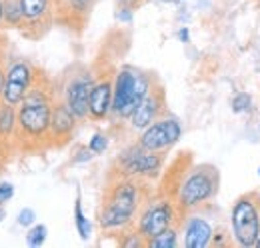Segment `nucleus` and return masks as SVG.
Returning <instances> with one entry per match:
<instances>
[{
  "instance_id": "f257e3e1",
  "label": "nucleus",
  "mask_w": 260,
  "mask_h": 248,
  "mask_svg": "<svg viewBox=\"0 0 260 248\" xmlns=\"http://www.w3.org/2000/svg\"><path fill=\"white\" fill-rule=\"evenodd\" d=\"M56 86L38 72L34 84L16 106V144L18 154H38L50 148V112Z\"/></svg>"
},
{
  "instance_id": "f03ea898",
  "label": "nucleus",
  "mask_w": 260,
  "mask_h": 248,
  "mask_svg": "<svg viewBox=\"0 0 260 248\" xmlns=\"http://www.w3.org/2000/svg\"><path fill=\"white\" fill-rule=\"evenodd\" d=\"M144 202L146 196L140 178L110 174L98 212L100 228L106 232H120L134 226V218L138 216Z\"/></svg>"
},
{
  "instance_id": "7ed1b4c3",
  "label": "nucleus",
  "mask_w": 260,
  "mask_h": 248,
  "mask_svg": "<svg viewBox=\"0 0 260 248\" xmlns=\"http://www.w3.org/2000/svg\"><path fill=\"white\" fill-rule=\"evenodd\" d=\"M174 182L176 190L174 194H170V198L182 218L216 196L220 174L212 164H194V166H184Z\"/></svg>"
},
{
  "instance_id": "20e7f679",
  "label": "nucleus",
  "mask_w": 260,
  "mask_h": 248,
  "mask_svg": "<svg viewBox=\"0 0 260 248\" xmlns=\"http://www.w3.org/2000/svg\"><path fill=\"white\" fill-rule=\"evenodd\" d=\"M154 84V76L134 68L122 66L116 70L112 78V108L110 114L120 120H128L134 108L140 100L148 94L150 86Z\"/></svg>"
},
{
  "instance_id": "39448f33",
  "label": "nucleus",
  "mask_w": 260,
  "mask_h": 248,
  "mask_svg": "<svg viewBox=\"0 0 260 248\" xmlns=\"http://www.w3.org/2000/svg\"><path fill=\"white\" fill-rule=\"evenodd\" d=\"M232 236L236 244L240 246H254L256 238L260 236V194L258 192H246L236 198L232 212Z\"/></svg>"
},
{
  "instance_id": "423d86ee",
  "label": "nucleus",
  "mask_w": 260,
  "mask_h": 248,
  "mask_svg": "<svg viewBox=\"0 0 260 248\" xmlns=\"http://www.w3.org/2000/svg\"><path fill=\"white\" fill-rule=\"evenodd\" d=\"M176 222H180V214L172 198L168 196H160L154 200L146 198V202L142 204L138 218L134 222V230L144 238V242H148L150 238L160 234L168 226H174Z\"/></svg>"
},
{
  "instance_id": "0eeeda50",
  "label": "nucleus",
  "mask_w": 260,
  "mask_h": 248,
  "mask_svg": "<svg viewBox=\"0 0 260 248\" xmlns=\"http://www.w3.org/2000/svg\"><path fill=\"white\" fill-rule=\"evenodd\" d=\"M162 164H164V152L144 150L136 142V144H132L130 148H126L122 154L116 158L112 174L148 180V178H156L160 174Z\"/></svg>"
},
{
  "instance_id": "6e6552de",
  "label": "nucleus",
  "mask_w": 260,
  "mask_h": 248,
  "mask_svg": "<svg viewBox=\"0 0 260 248\" xmlns=\"http://www.w3.org/2000/svg\"><path fill=\"white\" fill-rule=\"evenodd\" d=\"M96 80V74L86 66H74L72 74H68L60 90V98L78 120L88 118V96Z\"/></svg>"
},
{
  "instance_id": "1a4fd4ad",
  "label": "nucleus",
  "mask_w": 260,
  "mask_h": 248,
  "mask_svg": "<svg viewBox=\"0 0 260 248\" xmlns=\"http://www.w3.org/2000/svg\"><path fill=\"white\" fill-rule=\"evenodd\" d=\"M38 72L40 70L26 58H16L10 64H6V82H4L2 100L12 106H18L22 98L28 94Z\"/></svg>"
},
{
  "instance_id": "9d476101",
  "label": "nucleus",
  "mask_w": 260,
  "mask_h": 248,
  "mask_svg": "<svg viewBox=\"0 0 260 248\" xmlns=\"http://www.w3.org/2000/svg\"><path fill=\"white\" fill-rule=\"evenodd\" d=\"M180 134H182V128L174 116H160L142 130L138 138V146L150 152H164L178 142Z\"/></svg>"
},
{
  "instance_id": "9b49d317",
  "label": "nucleus",
  "mask_w": 260,
  "mask_h": 248,
  "mask_svg": "<svg viewBox=\"0 0 260 248\" xmlns=\"http://www.w3.org/2000/svg\"><path fill=\"white\" fill-rule=\"evenodd\" d=\"M20 8H22V16H24L20 32L26 38L38 40L52 28V24H54L52 0H20Z\"/></svg>"
},
{
  "instance_id": "f8f14e48",
  "label": "nucleus",
  "mask_w": 260,
  "mask_h": 248,
  "mask_svg": "<svg viewBox=\"0 0 260 248\" xmlns=\"http://www.w3.org/2000/svg\"><path fill=\"white\" fill-rule=\"evenodd\" d=\"M78 118L66 106V102L54 92L52 112H50V148H62L72 140Z\"/></svg>"
},
{
  "instance_id": "ddd939ff",
  "label": "nucleus",
  "mask_w": 260,
  "mask_h": 248,
  "mask_svg": "<svg viewBox=\"0 0 260 248\" xmlns=\"http://www.w3.org/2000/svg\"><path fill=\"white\" fill-rule=\"evenodd\" d=\"M164 112H166V96H164L162 86L154 80L148 94L140 100V104L130 114V126L134 130H144L148 124H152L156 118L164 116Z\"/></svg>"
},
{
  "instance_id": "4468645a",
  "label": "nucleus",
  "mask_w": 260,
  "mask_h": 248,
  "mask_svg": "<svg viewBox=\"0 0 260 248\" xmlns=\"http://www.w3.org/2000/svg\"><path fill=\"white\" fill-rule=\"evenodd\" d=\"M94 6V0H52L54 24H60L70 30H80Z\"/></svg>"
},
{
  "instance_id": "2eb2a0df",
  "label": "nucleus",
  "mask_w": 260,
  "mask_h": 248,
  "mask_svg": "<svg viewBox=\"0 0 260 248\" xmlns=\"http://www.w3.org/2000/svg\"><path fill=\"white\" fill-rule=\"evenodd\" d=\"M16 154V106L0 100V164L10 162Z\"/></svg>"
},
{
  "instance_id": "dca6fc26",
  "label": "nucleus",
  "mask_w": 260,
  "mask_h": 248,
  "mask_svg": "<svg viewBox=\"0 0 260 248\" xmlns=\"http://www.w3.org/2000/svg\"><path fill=\"white\" fill-rule=\"evenodd\" d=\"M110 108H112V78L110 76H102L96 78L90 96H88V116L92 120H106L110 116Z\"/></svg>"
},
{
  "instance_id": "f3484780",
  "label": "nucleus",
  "mask_w": 260,
  "mask_h": 248,
  "mask_svg": "<svg viewBox=\"0 0 260 248\" xmlns=\"http://www.w3.org/2000/svg\"><path fill=\"white\" fill-rule=\"evenodd\" d=\"M182 222V234H184V246L186 248H206L210 246L214 228L206 218L198 216V214H184Z\"/></svg>"
},
{
  "instance_id": "a211bd4d",
  "label": "nucleus",
  "mask_w": 260,
  "mask_h": 248,
  "mask_svg": "<svg viewBox=\"0 0 260 248\" xmlns=\"http://www.w3.org/2000/svg\"><path fill=\"white\" fill-rule=\"evenodd\" d=\"M24 22L20 0H4V28H16L20 30Z\"/></svg>"
},
{
  "instance_id": "6ab92c4d",
  "label": "nucleus",
  "mask_w": 260,
  "mask_h": 248,
  "mask_svg": "<svg viewBox=\"0 0 260 248\" xmlns=\"http://www.w3.org/2000/svg\"><path fill=\"white\" fill-rule=\"evenodd\" d=\"M148 248H176L178 246V230L176 226H168L160 234H156L154 238H150L146 242Z\"/></svg>"
},
{
  "instance_id": "aec40b11",
  "label": "nucleus",
  "mask_w": 260,
  "mask_h": 248,
  "mask_svg": "<svg viewBox=\"0 0 260 248\" xmlns=\"http://www.w3.org/2000/svg\"><path fill=\"white\" fill-rule=\"evenodd\" d=\"M74 222H76V230H78L80 238L82 240H88L90 238V232H92V224L88 222V218L84 216V212H82L80 198H76V204H74Z\"/></svg>"
},
{
  "instance_id": "412c9836",
  "label": "nucleus",
  "mask_w": 260,
  "mask_h": 248,
  "mask_svg": "<svg viewBox=\"0 0 260 248\" xmlns=\"http://www.w3.org/2000/svg\"><path fill=\"white\" fill-rule=\"evenodd\" d=\"M46 232H48V230H46L44 224H34L32 228L28 230V234H26V244L34 248L42 246L44 240H46Z\"/></svg>"
},
{
  "instance_id": "4be33fe9",
  "label": "nucleus",
  "mask_w": 260,
  "mask_h": 248,
  "mask_svg": "<svg viewBox=\"0 0 260 248\" xmlns=\"http://www.w3.org/2000/svg\"><path fill=\"white\" fill-rule=\"evenodd\" d=\"M230 106H232V112H236V114L248 112V110H250V106H252V96H250L248 92L234 94V98H232Z\"/></svg>"
},
{
  "instance_id": "5701e85b",
  "label": "nucleus",
  "mask_w": 260,
  "mask_h": 248,
  "mask_svg": "<svg viewBox=\"0 0 260 248\" xmlns=\"http://www.w3.org/2000/svg\"><path fill=\"white\" fill-rule=\"evenodd\" d=\"M106 146H108V138L104 136V134H94L92 136V140L88 142V148H90V152L92 154H102L104 150H106Z\"/></svg>"
},
{
  "instance_id": "b1692460",
  "label": "nucleus",
  "mask_w": 260,
  "mask_h": 248,
  "mask_svg": "<svg viewBox=\"0 0 260 248\" xmlns=\"http://www.w3.org/2000/svg\"><path fill=\"white\" fill-rule=\"evenodd\" d=\"M34 220H36V214H34L32 208H22L18 212V224L20 226H32Z\"/></svg>"
},
{
  "instance_id": "393cba45",
  "label": "nucleus",
  "mask_w": 260,
  "mask_h": 248,
  "mask_svg": "<svg viewBox=\"0 0 260 248\" xmlns=\"http://www.w3.org/2000/svg\"><path fill=\"white\" fill-rule=\"evenodd\" d=\"M14 196V186L10 182H0V206L6 204Z\"/></svg>"
},
{
  "instance_id": "a878e982",
  "label": "nucleus",
  "mask_w": 260,
  "mask_h": 248,
  "mask_svg": "<svg viewBox=\"0 0 260 248\" xmlns=\"http://www.w3.org/2000/svg\"><path fill=\"white\" fill-rule=\"evenodd\" d=\"M4 82H6V60L0 54V100H2V92H4Z\"/></svg>"
},
{
  "instance_id": "bb28decb",
  "label": "nucleus",
  "mask_w": 260,
  "mask_h": 248,
  "mask_svg": "<svg viewBox=\"0 0 260 248\" xmlns=\"http://www.w3.org/2000/svg\"><path fill=\"white\" fill-rule=\"evenodd\" d=\"M118 8H128V10H134L136 6L142 4V0H116Z\"/></svg>"
},
{
  "instance_id": "cd10ccee",
  "label": "nucleus",
  "mask_w": 260,
  "mask_h": 248,
  "mask_svg": "<svg viewBox=\"0 0 260 248\" xmlns=\"http://www.w3.org/2000/svg\"><path fill=\"white\" fill-rule=\"evenodd\" d=\"M0 28H4V0H0Z\"/></svg>"
},
{
  "instance_id": "c85d7f7f",
  "label": "nucleus",
  "mask_w": 260,
  "mask_h": 248,
  "mask_svg": "<svg viewBox=\"0 0 260 248\" xmlns=\"http://www.w3.org/2000/svg\"><path fill=\"white\" fill-rule=\"evenodd\" d=\"M178 36H180V40H184V42H186V40H188V30H186V28H184V30H180L178 32Z\"/></svg>"
},
{
  "instance_id": "c756f323",
  "label": "nucleus",
  "mask_w": 260,
  "mask_h": 248,
  "mask_svg": "<svg viewBox=\"0 0 260 248\" xmlns=\"http://www.w3.org/2000/svg\"><path fill=\"white\" fill-rule=\"evenodd\" d=\"M4 218V210H2V206H0V220Z\"/></svg>"
}]
</instances>
